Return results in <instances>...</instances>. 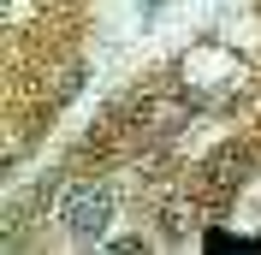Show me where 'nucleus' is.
<instances>
[{
  "label": "nucleus",
  "mask_w": 261,
  "mask_h": 255,
  "mask_svg": "<svg viewBox=\"0 0 261 255\" xmlns=\"http://www.w3.org/2000/svg\"><path fill=\"white\" fill-rule=\"evenodd\" d=\"M65 232H71V238H101V232H107V220H113V196L101 190V184H77V190L65 196Z\"/></svg>",
  "instance_id": "f257e3e1"
},
{
  "label": "nucleus",
  "mask_w": 261,
  "mask_h": 255,
  "mask_svg": "<svg viewBox=\"0 0 261 255\" xmlns=\"http://www.w3.org/2000/svg\"><path fill=\"white\" fill-rule=\"evenodd\" d=\"M249 148H220V155L208 160V166H202V178H196V190L208 196V202H226L231 190H238V184H244L249 178Z\"/></svg>",
  "instance_id": "f03ea898"
},
{
  "label": "nucleus",
  "mask_w": 261,
  "mask_h": 255,
  "mask_svg": "<svg viewBox=\"0 0 261 255\" xmlns=\"http://www.w3.org/2000/svg\"><path fill=\"white\" fill-rule=\"evenodd\" d=\"M184 119H190L184 101H143L137 107V137H172Z\"/></svg>",
  "instance_id": "7ed1b4c3"
},
{
  "label": "nucleus",
  "mask_w": 261,
  "mask_h": 255,
  "mask_svg": "<svg viewBox=\"0 0 261 255\" xmlns=\"http://www.w3.org/2000/svg\"><path fill=\"white\" fill-rule=\"evenodd\" d=\"M190 232H196V208L172 202V208L161 214V238H172V243H178V238H190Z\"/></svg>",
  "instance_id": "20e7f679"
},
{
  "label": "nucleus",
  "mask_w": 261,
  "mask_h": 255,
  "mask_svg": "<svg viewBox=\"0 0 261 255\" xmlns=\"http://www.w3.org/2000/svg\"><path fill=\"white\" fill-rule=\"evenodd\" d=\"M143 6H148V12H154V6H161V0H143Z\"/></svg>",
  "instance_id": "39448f33"
}]
</instances>
